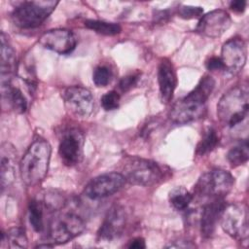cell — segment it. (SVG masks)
<instances>
[{
  "label": "cell",
  "instance_id": "d6a6232c",
  "mask_svg": "<svg viewBox=\"0 0 249 249\" xmlns=\"http://www.w3.org/2000/svg\"><path fill=\"white\" fill-rule=\"evenodd\" d=\"M247 2L244 0H236V1H231L230 3V8L236 12V13H243L246 9Z\"/></svg>",
  "mask_w": 249,
  "mask_h": 249
},
{
  "label": "cell",
  "instance_id": "4316f807",
  "mask_svg": "<svg viewBox=\"0 0 249 249\" xmlns=\"http://www.w3.org/2000/svg\"><path fill=\"white\" fill-rule=\"evenodd\" d=\"M112 79V71L105 65L97 66L92 73V81L96 87L107 86Z\"/></svg>",
  "mask_w": 249,
  "mask_h": 249
},
{
  "label": "cell",
  "instance_id": "8992f818",
  "mask_svg": "<svg viewBox=\"0 0 249 249\" xmlns=\"http://www.w3.org/2000/svg\"><path fill=\"white\" fill-rule=\"evenodd\" d=\"M234 185L233 176L227 170L215 168L202 174L195 186V194L211 199H224Z\"/></svg>",
  "mask_w": 249,
  "mask_h": 249
},
{
  "label": "cell",
  "instance_id": "9a60e30c",
  "mask_svg": "<svg viewBox=\"0 0 249 249\" xmlns=\"http://www.w3.org/2000/svg\"><path fill=\"white\" fill-rule=\"evenodd\" d=\"M231 18L225 10H213L202 16L196 25V31L209 38L222 36L231 26Z\"/></svg>",
  "mask_w": 249,
  "mask_h": 249
},
{
  "label": "cell",
  "instance_id": "484cf974",
  "mask_svg": "<svg viewBox=\"0 0 249 249\" xmlns=\"http://www.w3.org/2000/svg\"><path fill=\"white\" fill-rule=\"evenodd\" d=\"M249 151H248V141L247 139L242 140L237 145L232 147L227 155V159L231 166L236 167L248 160Z\"/></svg>",
  "mask_w": 249,
  "mask_h": 249
},
{
  "label": "cell",
  "instance_id": "9c48e42d",
  "mask_svg": "<svg viewBox=\"0 0 249 249\" xmlns=\"http://www.w3.org/2000/svg\"><path fill=\"white\" fill-rule=\"evenodd\" d=\"M125 180L120 172H107L92 178L84 189V195L89 199H100L119 192Z\"/></svg>",
  "mask_w": 249,
  "mask_h": 249
},
{
  "label": "cell",
  "instance_id": "4fadbf2b",
  "mask_svg": "<svg viewBox=\"0 0 249 249\" xmlns=\"http://www.w3.org/2000/svg\"><path fill=\"white\" fill-rule=\"evenodd\" d=\"M39 43L47 50L59 54H68L75 50L77 39L71 30L55 28L43 33L39 38Z\"/></svg>",
  "mask_w": 249,
  "mask_h": 249
},
{
  "label": "cell",
  "instance_id": "d4e9b609",
  "mask_svg": "<svg viewBox=\"0 0 249 249\" xmlns=\"http://www.w3.org/2000/svg\"><path fill=\"white\" fill-rule=\"evenodd\" d=\"M85 26L94 32L106 36H114L119 34L122 31L120 24L115 22H109L105 20L98 19H87L84 22Z\"/></svg>",
  "mask_w": 249,
  "mask_h": 249
},
{
  "label": "cell",
  "instance_id": "5bb4252c",
  "mask_svg": "<svg viewBox=\"0 0 249 249\" xmlns=\"http://www.w3.org/2000/svg\"><path fill=\"white\" fill-rule=\"evenodd\" d=\"M126 225V213L123 206L113 205L107 212L100 228L97 237L102 241H113L119 238Z\"/></svg>",
  "mask_w": 249,
  "mask_h": 249
},
{
  "label": "cell",
  "instance_id": "836d02e7",
  "mask_svg": "<svg viewBox=\"0 0 249 249\" xmlns=\"http://www.w3.org/2000/svg\"><path fill=\"white\" fill-rule=\"evenodd\" d=\"M53 244H39V245L36 246V248H42V247H45V248L47 247L48 248V247H53Z\"/></svg>",
  "mask_w": 249,
  "mask_h": 249
},
{
  "label": "cell",
  "instance_id": "4dcf8cb0",
  "mask_svg": "<svg viewBox=\"0 0 249 249\" xmlns=\"http://www.w3.org/2000/svg\"><path fill=\"white\" fill-rule=\"evenodd\" d=\"M206 68L209 71H224V65L220 56H211L206 60Z\"/></svg>",
  "mask_w": 249,
  "mask_h": 249
},
{
  "label": "cell",
  "instance_id": "7a4b0ae2",
  "mask_svg": "<svg viewBox=\"0 0 249 249\" xmlns=\"http://www.w3.org/2000/svg\"><path fill=\"white\" fill-rule=\"evenodd\" d=\"M51 153V145L45 139H37L28 147L19 162L20 177L26 186H37L45 179Z\"/></svg>",
  "mask_w": 249,
  "mask_h": 249
},
{
  "label": "cell",
  "instance_id": "8fae6325",
  "mask_svg": "<svg viewBox=\"0 0 249 249\" xmlns=\"http://www.w3.org/2000/svg\"><path fill=\"white\" fill-rule=\"evenodd\" d=\"M220 58L224 65V71L231 75L238 74L247 59V47L244 40L234 37L224 43Z\"/></svg>",
  "mask_w": 249,
  "mask_h": 249
},
{
  "label": "cell",
  "instance_id": "1f68e13d",
  "mask_svg": "<svg viewBox=\"0 0 249 249\" xmlns=\"http://www.w3.org/2000/svg\"><path fill=\"white\" fill-rule=\"evenodd\" d=\"M126 247L129 249H144V248H146L145 240L142 237H135V238L129 240Z\"/></svg>",
  "mask_w": 249,
  "mask_h": 249
},
{
  "label": "cell",
  "instance_id": "52a82bcc",
  "mask_svg": "<svg viewBox=\"0 0 249 249\" xmlns=\"http://www.w3.org/2000/svg\"><path fill=\"white\" fill-rule=\"evenodd\" d=\"M220 224L223 231L231 237L248 244V209L244 203L226 204L221 217Z\"/></svg>",
  "mask_w": 249,
  "mask_h": 249
},
{
  "label": "cell",
  "instance_id": "f1b7e54d",
  "mask_svg": "<svg viewBox=\"0 0 249 249\" xmlns=\"http://www.w3.org/2000/svg\"><path fill=\"white\" fill-rule=\"evenodd\" d=\"M178 16L184 19H192L201 18L203 9L197 6H181L178 9Z\"/></svg>",
  "mask_w": 249,
  "mask_h": 249
},
{
  "label": "cell",
  "instance_id": "7402d4cb",
  "mask_svg": "<svg viewBox=\"0 0 249 249\" xmlns=\"http://www.w3.org/2000/svg\"><path fill=\"white\" fill-rule=\"evenodd\" d=\"M219 140L220 138L217 133V130L212 126L207 127L203 132V135L196 146V155L204 156L212 152L219 144Z\"/></svg>",
  "mask_w": 249,
  "mask_h": 249
},
{
  "label": "cell",
  "instance_id": "83f0119b",
  "mask_svg": "<svg viewBox=\"0 0 249 249\" xmlns=\"http://www.w3.org/2000/svg\"><path fill=\"white\" fill-rule=\"evenodd\" d=\"M120 99H121V97H120V94L118 91L110 90L102 95V97L100 99V103L104 110L112 111L119 107Z\"/></svg>",
  "mask_w": 249,
  "mask_h": 249
},
{
  "label": "cell",
  "instance_id": "277c9868",
  "mask_svg": "<svg viewBox=\"0 0 249 249\" xmlns=\"http://www.w3.org/2000/svg\"><path fill=\"white\" fill-rule=\"evenodd\" d=\"M125 182L136 186H152L163 178V170L156 161L139 157H127L120 172Z\"/></svg>",
  "mask_w": 249,
  "mask_h": 249
},
{
  "label": "cell",
  "instance_id": "3957f363",
  "mask_svg": "<svg viewBox=\"0 0 249 249\" xmlns=\"http://www.w3.org/2000/svg\"><path fill=\"white\" fill-rule=\"evenodd\" d=\"M249 89L247 85H237L226 91L217 104V117L229 128L240 124L248 116Z\"/></svg>",
  "mask_w": 249,
  "mask_h": 249
},
{
  "label": "cell",
  "instance_id": "cb8c5ba5",
  "mask_svg": "<svg viewBox=\"0 0 249 249\" xmlns=\"http://www.w3.org/2000/svg\"><path fill=\"white\" fill-rule=\"evenodd\" d=\"M194 198L193 194H191L184 187H175L169 192L168 199L170 204L176 210H186Z\"/></svg>",
  "mask_w": 249,
  "mask_h": 249
},
{
  "label": "cell",
  "instance_id": "ac0fdd59",
  "mask_svg": "<svg viewBox=\"0 0 249 249\" xmlns=\"http://www.w3.org/2000/svg\"><path fill=\"white\" fill-rule=\"evenodd\" d=\"M1 94L3 105L6 103L17 113H24L28 103L22 90L12 82V76H1Z\"/></svg>",
  "mask_w": 249,
  "mask_h": 249
},
{
  "label": "cell",
  "instance_id": "30bf717a",
  "mask_svg": "<svg viewBox=\"0 0 249 249\" xmlns=\"http://www.w3.org/2000/svg\"><path fill=\"white\" fill-rule=\"evenodd\" d=\"M66 108L79 118L89 117L94 109V98L91 92L81 86H71L62 92Z\"/></svg>",
  "mask_w": 249,
  "mask_h": 249
},
{
  "label": "cell",
  "instance_id": "2e32d148",
  "mask_svg": "<svg viewBox=\"0 0 249 249\" xmlns=\"http://www.w3.org/2000/svg\"><path fill=\"white\" fill-rule=\"evenodd\" d=\"M158 83L160 100L167 104L171 101L177 86L176 72L172 62L167 58H162L158 67Z\"/></svg>",
  "mask_w": 249,
  "mask_h": 249
},
{
  "label": "cell",
  "instance_id": "5b68a950",
  "mask_svg": "<svg viewBox=\"0 0 249 249\" xmlns=\"http://www.w3.org/2000/svg\"><path fill=\"white\" fill-rule=\"evenodd\" d=\"M57 4V1H23L16 6L11 18L19 28H34L47 19Z\"/></svg>",
  "mask_w": 249,
  "mask_h": 249
},
{
  "label": "cell",
  "instance_id": "f546056e",
  "mask_svg": "<svg viewBox=\"0 0 249 249\" xmlns=\"http://www.w3.org/2000/svg\"><path fill=\"white\" fill-rule=\"evenodd\" d=\"M139 80L138 74H129L123 77L119 82V89L122 92H126L130 90L134 86H136Z\"/></svg>",
  "mask_w": 249,
  "mask_h": 249
},
{
  "label": "cell",
  "instance_id": "603a6c76",
  "mask_svg": "<svg viewBox=\"0 0 249 249\" xmlns=\"http://www.w3.org/2000/svg\"><path fill=\"white\" fill-rule=\"evenodd\" d=\"M44 209L45 206L40 199H31L28 203V214L29 223L32 229L40 232L44 228Z\"/></svg>",
  "mask_w": 249,
  "mask_h": 249
},
{
  "label": "cell",
  "instance_id": "ffe728a7",
  "mask_svg": "<svg viewBox=\"0 0 249 249\" xmlns=\"http://www.w3.org/2000/svg\"><path fill=\"white\" fill-rule=\"evenodd\" d=\"M1 76H12L17 67L16 52L8 40V36L1 32Z\"/></svg>",
  "mask_w": 249,
  "mask_h": 249
},
{
  "label": "cell",
  "instance_id": "6da1fadb",
  "mask_svg": "<svg viewBox=\"0 0 249 249\" xmlns=\"http://www.w3.org/2000/svg\"><path fill=\"white\" fill-rule=\"evenodd\" d=\"M215 88V81L204 75L196 88L177 100L169 111V119L178 124H184L201 118L206 110V101Z\"/></svg>",
  "mask_w": 249,
  "mask_h": 249
},
{
  "label": "cell",
  "instance_id": "44dd1931",
  "mask_svg": "<svg viewBox=\"0 0 249 249\" xmlns=\"http://www.w3.org/2000/svg\"><path fill=\"white\" fill-rule=\"evenodd\" d=\"M1 246L6 244L9 248H26L28 239L25 231L20 228H12L2 233Z\"/></svg>",
  "mask_w": 249,
  "mask_h": 249
},
{
  "label": "cell",
  "instance_id": "ba28073f",
  "mask_svg": "<svg viewBox=\"0 0 249 249\" xmlns=\"http://www.w3.org/2000/svg\"><path fill=\"white\" fill-rule=\"evenodd\" d=\"M86 229V223L79 215L62 212L53 216L49 226V235L52 242L66 243L80 235Z\"/></svg>",
  "mask_w": 249,
  "mask_h": 249
},
{
  "label": "cell",
  "instance_id": "7c38bea8",
  "mask_svg": "<svg viewBox=\"0 0 249 249\" xmlns=\"http://www.w3.org/2000/svg\"><path fill=\"white\" fill-rule=\"evenodd\" d=\"M84 136L77 128H70L63 132L58 145V155L67 166H74L83 157Z\"/></svg>",
  "mask_w": 249,
  "mask_h": 249
},
{
  "label": "cell",
  "instance_id": "d6986e66",
  "mask_svg": "<svg viewBox=\"0 0 249 249\" xmlns=\"http://www.w3.org/2000/svg\"><path fill=\"white\" fill-rule=\"evenodd\" d=\"M1 191L2 193L10 187L17 176V152L9 143H3L1 146Z\"/></svg>",
  "mask_w": 249,
  "mask_h": 249
},
{
  "label": "cell",
  "instance_id": "e0dca14e",
  "mask_svg": "<svg viewBox=\"0 0 249 249\" xmlns=\"http://www.w3.org/2000/svg\"><path fill=\"white\" fill-rule=\"evenodd\" d=\"M225 205L224 199H211L203 206L199 226L201 235L204 238L211 237L215 232Z\"/></svg>",
  "mask_w": 249,
  "mask_h": 249
}]
</instances>
